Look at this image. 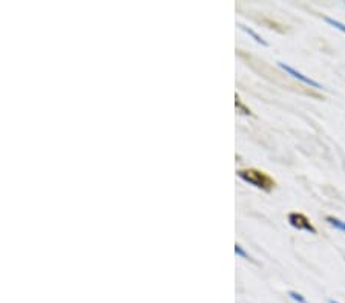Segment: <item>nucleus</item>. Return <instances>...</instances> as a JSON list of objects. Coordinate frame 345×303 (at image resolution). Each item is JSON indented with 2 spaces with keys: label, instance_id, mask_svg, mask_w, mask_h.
Here are the masks:
<instances>
[{
  "label": "nucleus",
  "instance_id": "4",
  "mask_svg": "<svg viewBox=\"0 0 345 303\" xmlns=\"http://www.w3.org/2000/svg\"><path fill=\"white\" fill-rule=\"evenodd\" d=\"M235 106H237V109L240 110L243 115H252V110H250L247 106H244V103L240 98V95H237V97H235Z\"/></svg>",
  "mask_w": 345,
  "mask_h": 303
},
{
  "label": "nucleus",
  "instance_id": "5",
  "mask_svg": "<svg viewBox=\"0 0 345 303\" xmlns=\"http://www.w3.org/2000/svg\"><path fill=\"white\" fill-rule=\"evenodd\" d=\"M240 28H241L243 31H246V33H247L248 36H252V37L255 39V42L261 43L262 46H267V42H265V40H262V39H261V36H259V34H256L253 29H250V28H247V26H244V25H240Z\"/></svg>",
  "mask_w": 345,
  "mask_h": 303
},
{
  "label": "nucleus",
  "instance_id": "7",
  "mask_svg": "<svg viewBox=\"0 0 345 303\" xmlns=\"http://www.w3.org/2000/svg\"><path fill=\"white\" fill-rule=\"evenodd\" d=\"M324 20H325L327 23H330L332 26H335L336 29L342 31V33L345 34V25H344V23H341L339 20H336V19H332V17H327V15H325V17H324Z\"/></svg>",
  "mask_w": 345,
  "mask_h": 303
},
{
  "label": "nucleus",
  "instance_id": "1",
  "mask_svg": "<svg viewBox=\"0 0 345 303\" xmlns=\"http://www.w3.org/2000/svg\"><path fill=\"white\" fill-rule=\"evenodd\" d=\"M238 176L248 182L250 185H253L256 188L270 191L275 187V181L269 176L267 173L258 170V169H244V170H238Z\"/></svg>",
  "mask_w": 345,
  "mask_h": 303
},
{
  "label": "nucleus",
  "instance_id": "8",
  "mask_svg": "<svg viewBox=\"0 0 345 303\" xmlns=\"http://www.w3.org/2000/svg\"><path fill=\"white\" fill-rule=\"evenodd\" d=\"M235 253H237V254H238V256H241L243 259H247V260H252V258H250V256H248V254H247V253H246V251H244V250L241 248V245H238V244H237V245H235Z\"/></svg>",
  "mask_w": 345,
  "mask_h": 303
},
{
  "label": "nucleus",
  "instance_id": "6",
  "mask_svg": "<svg viewBox=\"0 0 345 303\" xmlns=\"http://www.w3.org/2000/svg\"><path fill=\"white\" fill-rule=\"evenodd\" d=\"M327 222H328V224H330V225H333L335 228H338V230H341V231H345V222L339 220L338 217L328 216V217H327Z\"/></svg>",
  "mask_w": 345,
  "mask_h": 303
},
{
  "label": "nucleus",
  "instance_id": "10",
  "mask_svg": "<svg viewBox=\"0 0 345 303\" xmlns=\"http://www.w3.org/2000/svg\"><path fill=\"white\" fill-rule=\"evenodd\" d=\"M328 303H339V302H335V300H330V302H328Z\"/></svg>",
  "mask_w": 345,
  "mask_h": 303
},
{
  "label": "nucleus",
  "instance_id": "2",
  "mask_svg": "<svg viewBox=\"0 0 345 303\" xmlns=\"http://www.w3.org/2000/svg\"><path fill=\"white\" fill-rule=\"evenodd\" d=\"M289 222H290L292 227H295L297 230H304V231H308V233H313V234L316 233V228L313 227L310 219L302 213H296V212L290 213L289 215Z\"/></svg>",
  "mask_w": 345,
  "mask_h": 303
},
{
  "label": "nucleus",
  "instance_id": "3",
  "mask_svg": "<svg viewBox=\"0 0 345 303\" xmlns=\"http://www.w3.org/2000/svg\"><path fill=\"white\" fill-rule=\"evenodd\" d=\"M278 65H279V68H282L284 69L286 72H289L292 77H295V78H297V80H301L302 83H305V85H308V86H311V87H315V89H321L322 86L318 83V82H315V80H311V78H308L307 75H304V74H301L299 71H296V69H293L292 66H289V65H286V63H282V61H278Z\"/></svg>",
  "mask_w": 345,
  "mask_h": 303
},
{
  "label": "nucleus",
  "instance_id": "9",
  "mask_svg": "<svg viewBox=\"0 0 345 303\" xmlns=\"http://www.w3.org/2000/svg\"><path fill=\"white\" fill-rule=\"evenodd\" d=\"M289 296H290L293 300H296L297 303H307V300H305V299H304L299 293H296V291H290V293H289Z\"/></svg>",
  "mask_w": 345,
  "mask_h": 303
}]
</instances>
